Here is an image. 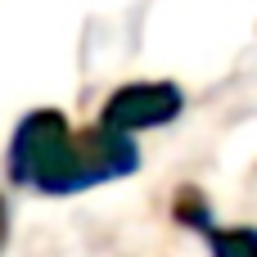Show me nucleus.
<instances>
[{"mask_svg": "<svg viewBox=\"0 0 257 257\" xmlns=\"http://www.w3.org/2000/svg\"><path fill=\"white\" fill-rule=\"evenodd\" d=\"M140 163L131 136H113L104 126L72 131L59 108H36L18 122L9 140V181L32 185L41 194H77L99 181H117Z\"/></svg>", "mask_w": 257, "mask_h": 257, "instance_id": "nucleus-1", "label": "nucleus"}, {"mask_svg": "<svg viewBox=\"0 0 257 257\" xmlns=\"http://www.w3.org/2000/svg\"><path fill=\"white\" fill-rule=\"evenodd\" d=\"M5 235H9V203H5V194H0V248H5Z\"/></svg>", "mask_w": 257, "mask_h": 257, "instance_id": "nucleus-4", "label": "nucleus"}, {"mask_svg": "<svg viewBox=\"0 0 257 257\" xmlns=\"http://www.w3.org/2000/svg\"><path fill=\"white\" fill-rule=\"evenodd\" d=\"M212 257H257V230H208Z\"/></svg>", "mask_w": 257, "mask_h": 257, "instance_id": "nucleus-3", "label": "nucleus"}, {"mask_svg": "<svg viewBox=\"0 0 257 257\" xmlns=\"http://www.w3.org/2000/svg\"><path fill=\"white\" fill-rule=\"evenodd\" d=\"M176 113H181V90L176 86H167V81H136V86L113 90V99L99 113V126L113 131V136H131V131L163 126Z\"/></svg>", "mask_w": 257, "mask_h": 257, "instance_id": "nucleus-2", "label": "nucleus"}]
</instances>
